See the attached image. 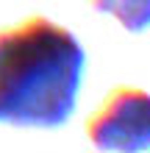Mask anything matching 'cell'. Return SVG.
<instances>
[{
	"label": "cell",
	"mask_w": 150,
	"mask_h": 153,
	"mask_svg": "<svg viewBox=\"0 0 150 153\" xmlns=\"http://www.w3.org/2000/svg\"><path fill=\"white\" fill-rule=\"evenodd\" d=\"M86 53L67 28L25 17L0 31V123L58 128L75 111Z\"/></svg>",
	"instance_id": "1"
},
{
	"label": "cell",
	"mask_w": 150,
	"mask_h": 153,
	"mask_svg": "<svg viewBox=\"0 0 150 153\" xmlns=\"http://www.w3.org/2000/svg\"><path fill=\"white\" fill-rule=\"evenodd\" d=\"M86 134L100 150H150V95L136 86L109 92L95 117L86 123Z\"/></svg>",
	"instance_id": "2"
},
{
	"label": "cell",
	"mask_w": 150,
	"mask_h": 153,
	"mask_svg": "<svg viewBox=\"0 0 150 153\" xmlns=\"http://www.w3.org/2000/svg\"><path fill=\"white\" fill-rule=\"evenodd\" d=\"M92 6L103 14H111L131 33L150 28V0H92Z\"/></svg>",
	"instance_id": "3"
}]
</instances>
